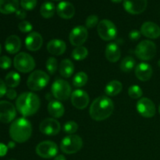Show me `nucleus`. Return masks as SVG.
Returning <instances> with one entry per match:
<instances>
[{
    "label": "nucleus",
    "instance_id": "obj_1",
    "mask_svg": "<svg viewBox=\"0 0 160 160\" xmlns=\"http://www.w3.org/2000/svg\"><path fill=\"white\" fill-rule=\"evenodd\" d=\"M114 109L113 102L107 96H100L95 98L89 109L91 117L96 121L106 120L112 115Z\"/></svg>",
    "mask_w": 160,
    "mask_h": 160
},
{
    "label": "nucleus",
    "instance_id": "obj_2",
    "mask_svg": "<svg viewBox=\"0 0 160 160\" xmlns=\"http://www.w3.org/2000/svg\"><path fill=\"white\" fill-rule=\"evenodd\" d=\"M40 98L32 92H24L19 95L16 101L17 110L23 117H30L38 112L40 108Z\"/></svg>",
    "mask_w": 160,
    "mask_h": 160
},
{
    "label": "nucleus",
    "instance_id": "obj_3",
    "mask_svg": "<svg viewBox=\"0 0 160 160\" xmlns=\"http://www.w3.org/2000/svg\"><path fill=\"white\" fill-rule=\"evenodd\" d=\"M32 127L28 120L21 117L12 123L9 128L10 138L17 143H23L31 138Z\"/></svg>",
    "mask_w": 160,
    "mask_h": 160
},
{
    "label": "nucleus",
    "instance_id": "obj_4",
    "mask_svg": "<svg viewBox=\"0 0 160 160\" xmlns=\"http://www.w3.org/2000/svg\"><path fill=\"white\" fill-rule=\"evenodd\" d=\"M49 82V76L45 72L38 70L30 74L28 77L27 84L28 88L31 90L38 92L45 88Z\"/></svg>",
    "mask_w": 160,
    "mask_h": 160
},
{
    "label": "nucleus",
    "instance_id": "obj_5",
    "mask_svg": "<svg viewBox=\"0 0 160 160\" xmlns=\"http://www.w3.org/2000/svg\"><path fill=\"white\" fill-rule=\"evenodd\" d=\"M135 54L141 60H150L156 54V44L149 40L142 41L136 46Z\"/></svg>",
    "mask_w": 160,
    "mask_h": 160
},
{
    "label": "nucleus",
    "instance_id": "obj_6",
    "mask_svg": "<svg viewBox=\"0 0 160 160\" xmlns=\"http://www.w3.org/2000/svg\"><path fill=\"white\" fill-rule=\"evenodd\" d=\"M83 146V140L76 134H70L62 140L60 148L66 154H74L79 152Z\"/></svg>",
    "mask_w": 160,
    "mask_h": 160
},
{
    "label": "nucleus",
    "instance_id": "obj_7",
    "mask_svg": "<svg viewBox=\"0 0 160 160\" xmlns=\"http://www.w3.org/2000/svg\"><path fill=\"white\" fill-rule=\"evenodd\" d=\"M53 96L60 101H66L71 96V87L67 81L57 79L53 82L51 88Z\"/></svg>",
    "mask_w": 160,
    "mask_h": 160
},
{
    "label": "nucleus",
    "instance_id": "obj_8",
    "mask_svg": "<svg viewBox=\"0 0 160 160\" xmlns=\"http://www.w3.org/2000/svg\"><path fill=\"white\" fill-rule=\"evenodd\" d=\"M14 67L21 73H29L35 67L34 59L31 55L26 52H20L13 59Z\"/></svg>",
    "mask_w": 160,
    "mask_h": 160
},
{
    "label": "nucleus",
    "instance_id": "obj_9",
    "mask_svg": "<svg viewBox=\"0 0 160 160\" xmlns=\"http://www.w3.org/2000/svg\"><path fill=\"white\" fill-rule=\"evenodd\" d=\"M97 31L102 40L111 41L117 37V29L116 25L109 20H102L97 26Z\"/></svg>",
    "mask_w": 160,
    "mask_h": 160
},
{
    "label": "nucleus",
    "instance_id": "obj_10",
    "mask_svg": "<svg viewBox=\"0 0 160 160\" xmlns=\"http://www.w3.org/2000/svg\"><path fill=\"white\" fill-rule=\"evenodd\" d=\"M36 153L44 159H51L58 153V146L52 141L42 142L36 147Z\"/></svg>",
    "mask_w": 160,
    "mask_h": 160
},
{
    "label": "nucleus",
    "instance_id": "obj_11",
    "mask_svg": "<svg viewBox=\"0 0 160 160\" xmlns=\"http://www.w3.org/2000/svg\"><path fill=\"white\" fill-rule=\"evenodd\" d=\"M138 112L145 118H152L156 115V106L151 99L148 98H142L138 101L136 105Z\"/></svg>",
    "mask_w": 160,
    "mask_h": 160
},
{
    "label": "nucleus",
    "instance_id": "obj_12",
    "mask_svg": "<svg viewBox=\"0 0 160 160\" xmlns=\"http://www.w3.org/2000/svg\"><path fill=\"white\" fill-rule=\"evenodd\" d=\"M88 33L87 28L84 26H77L70 31L69 40L73 46H81L87 41Z\"/></svg>",
    "mask_w": 160,
    "mask_h": 160
},
{
    "label": "nucleus",
    "instance_id": "obj_13",
    "mask_svg": "<svg viewBox=\"0 0 160 160\" xmlns=\"http://www.w3.org/2000/svg\"><path fill=\"white\" fill-rule=\"evenodd\" d=\"M16 115V109L12 103L7 101L0 102V121L2 123H10L14 120Z\"/></svg>",
    "mask_w": 160,
    "mask_h": 160
},
{
    "label": "nucleus",
    "instance_id": "obj_14",
    "mask_svg": "<svg viewBox=\"0 0 160 160\" xmlns=\"http://www.w3.org/2000/svg\"><path fill=\"white\" fill-rule=\"evenodd\" d=\"M61 126L59 121L53 118H46L41 122L39 125V130L45 135L53 136L59 134Z\"/></svg>",
    "mask_w": 160,
    "mask_h": 160
},
{
    "label": "nucleus",
    "instance_id": "obj_15",
    "mask_svg": "<svg viewBox=\"0 0 160 160\" xmlns=\"http://www.w3.org/2000/svg\"><path fill=\"white\" fill-rule=\"evenodd\" d=\"M71 102L75 108L78 109H84L88 106L89 95L81 89H77L71 94Z\"/></svg>",
    "mask_w": 160,
    "mask_h": 160
},
{
    "label": "nucleus",
    "instance_id": "obj_16",
    "mask_svg": "<svg viewBox=\"0 0 160 160\" xmlns=\"http://www.w3.org/2000/svg\"><path fill=\"white\" fill-rule=\"evenodd\" d=\"M147 0H124L123 8L129 13L137 15L143 12L146 9Z\"/></svg>",
    "mask_w": 160,
    "mask_h": 160
},
{
    "label": "nucleus",
    "instance_id": "obj_17",
    "mask_svg": "<svg viewBox=\"0 0 160 160\" xmlns=\"http://www.w3.org/2000/svg\"><path fill=\"white\" fill-rule=\"evenodd\" d=\"M43 44V38L39 33L31 32L25 39V45L29 51L35 52L40 49Z\"/></svg>",
    "mask_w": 160,
    "mask_h": 160
},
{
    "label": "nucleus",
    "instance_id": "obj_18",
    "mask_svg": "<svg viewBox=\"0 0 160 160\" xmlns=\"http://www.w3.org/2000/svg\"><path fill=\"white\" fill-rule=\"evenodd\" d=\"M141 33L148 38L156 39L160 37V28L153 22L147 21L141 27Z\"/></svg>",
    "mask_w": 160,
    "mask_h": 160
},
{
    "label": "nucleus",
    "instance_id": "obj_19",
    "mask_svg": "<svg viewBox=\"0 0 160 160\" xmlns=\"http://www.w3.org/2000/svg\"><path fill=\"white\" fill-rule=\"evenodd\" d=\"M56 12L61 18L69 20L74 16L75 8L72 3L63 1L58 4L56 7Z\"/></svg>",
    "mask_w": 160,
    "mask_h": 160
},
{
    "label": "nucleus",
    "instance_id": "obj_20",
    "mask_svg": "<svg viewBox=\"0 0 160 160\" xmlns=\"http://www.w3.org/2000/svg\"><path fill=\"white\" fill-rule=\"evenodd\" d=\"M152 73L151 65L146 62H141L135 67V75L141 81H148L152 76Z\"/></svg>",
    "mask_w": 160,
    "mask_h": 160
},
{
    "label": "nucleus",
    "instance_id": "obj_21",
    "mask_svg": "<svg viewBox=\"0 0 160 160\" xmlns=\"http://www.w3.org/2000/svg\"><path fill=\"white\" fill-rule=\"evenodd\" d=\"M67 48L65 42L60 39H52L47 44V50L53 56H60L63 54Z\"/></svg>",
    "mask_w": 160,
    "mask_h": 160
},
{
    "label": "nucleus",
    "instance_id": "obj_22",
    "mask_svg": "<svg viewBox=\"0 0 160 160\" xmlns=\"http://www.w3.org/2000/svg\"><path fill=\"white\" fill-rule=\"evenodd\" d=\"M21 48V41L17 35H10L6 38L5 48L9 54H16Z\"/></svg>",
    "mask_w": 160,
    "mask_h": 160
},
{
    "label": "nucleus",
    "instance_id": "obj_23",
    "mask_svg": "<svg viewBox=\"0 0 160 160\" xmlns=\"http://www.w3.org/2000/svg\"><path fill=\"white\" fill-rule=\"evenodd\" d=\"M105 54H106V57L108 61H109L110 62H117L120 59L121 52H120V47L118 46V45L112 42L106 45Z\"/></svg>",
    "mask_w": 160,
    "mask_h": 160
},
{
    "label": "nucleus",
    "instance_id": "obj_24",
    "mask_svg": "<svg viewBox=\"0 0 160 160\" xmlns=\"http://www.w3.org/2000/svg\"><path fill=\"white\" fill-rule=\"evenodd\" d=\"M48 112L53 118H59L62 117L65 109L62 103L58 100H51L48 105Z\"/></svg>",
    "mask_w": 160,
    "mask_h": 160
},
{
    "label": "nucleus",
    "instance_id": "obj_25",
    "mask_svg": "<svg viewBox=\"0 0 160 160\" xmlns=\"http://www.w3.org/2000/svg\"><path fill=\"white\" fill-rule=\"evenodd\" d=\"M19 9L18 0H0V12L11 14Z\"/></svg>",
    "mask_w": 160,
    "mask_h": 160
},
{
    "label": "nucleus",
    "instance_id": "obj_26",
    "mask_svg": "<svg viewBox=\"0 0 160 160\" xmlns=\"http://www.w3.org/2000/svg\"><path fill=\"white\" fill-rule=\"evenodd\" d=\"M59 73L64 78H69L74 72V65L70 59H64L60 62L59 67Z\"/></svg>",
    "mask_w": 160,
    "mask_h": 160
},
{
    "label": "nucleus",
    "instance_id": "obj_27",
    "mask_svg": "<svg viewBox=\"0 0 160 160\" xmlns=\"http://www.w3.org/2000/svg\"><path fill=\"white\" fill-rule=\"evenodd\" d=\"M122 89H123L122 83L117 80H113L106 84L105 88V92L108 96H116L121 92Z\"/></svg>",
    "mask_w": 160,
    "mask_h": 160
},
{
    "label": "nucleus",
    "instance_id": "obj_28",
    "mask_svg": "<svg viewBox=\"0 0 160 160\" xmlns=\"http://www.w3.org/2000/svg\"><path fill=\"white\" fill-rule=\"evenodd\" d=\"M56 9V6L52 2H45L41 6L40 13L44 18L49 19L54 16Z\"/></svg>",
    "mask_w": 160,
    "mask_h": 160
},
{
    "label": "nucleus",
    "instance_id": "obj_29",
    "mask_svg": "<svg viewBox=\"0 0 160 160\" xmlns=\"http://www.w3.org/2000/svg\"><path fill=\"white\" fill-rule=\"evenodd\" d=\"M20 76L15 71H11L8 73L5 78V83L9 88H14L20 84Z\"/></svg>",
    "mask_w": 160,
    "mask_h": 160
},
{
    "label": "nucleus",
    "instance_id": "obj_30",
    "mask_svg": "<svg viewBox=\"0 0 160 160\" xmlns=\"http://www.w3.org/2000/svg\"><path fill=\"white\" fill-rule=\"evenodd\" d=\"M135 59L132 56H126L125 58H123V60L120 62V67L122 71L128 73V72L131 71L135 67Z\"/></svg>",
    "mask_w": 160,
    "mask_h": 160
},
{
    "label": "nucleus",
    "instance_id": "obj_31",
    "mask_svg": "<svg viewBox=\"0 0 160 160\" xmlns=\"http://www.w3.org/2000/svg\"><path fill=\"white\" fill-rule=\"evenodd\" d=\"M88 55V51L87 48L84 46H78L76 47L74 49L72 52V58L77 61L83 60L85 59Z\"/></svg>",
    "mask_w": 160,
    "mask_h": 160
},
{
    "label": "nucleus",
    "instance_id": "obj_32",
    "mask_svg": "<svg viewBox=\"0 0 160 160\" xmlns=\"http://www.w3.org/2000/svg\"><path fill=\"white\" fill-rule=\"evenodd\" d=\"M88 75L84 72H79L75 74L73 79V84L77 88H81L85 85L88 82Z\"/></svg>",
    "mask_w": 160,
    "mask_h": 160
},
{
    "label": "nucleus",
    "instance_id": "obj_33",
    "mask_svg": "<svg viewBox=\"0 0 160 160\" xmlns=\"http://www.w3.org/2000/svg\"><path fill=\"white\" fill-rule=\"evenodd\" d=\"M128 95L134 99L140 98L143 95V91L138 85H132L128 88Z\"/></svg>",
    "mask_w": 160,
    "mask_h": 160
},
{
    "label": "nucleus",
    "instance_id": "obj_34",
    "mask_svg": "<svg viewBox=\"0 0 160 160\" xmlns=\"http://www.w3.org/2000/svg\"><path fill=\"white\" fill-rule=\"evenodd\" d=\"M46 70L50 74H54L58 68L57 60L54 57H49L46 61Z\"/></svg>",
    "mask_w": 160,
    "mask_h": 160
},
{
    "label": "nucleus",
    "instance_id": "obj_35",
    "mask_svg": "<svg viewBox=\"0 0 160 160\" xmlns=\"http://www.w3.org/2000/svg\"><path fill=\"white\" fill-rule=\"evenodd\" d=\"M78 125L76 122L74 121H68L63 125V131L64 132L67 134H73L78 131Z\"/></svg>",
    "mask_w": 160,
    "mask_h": 160
},
{
    "label": "nucleus",
    "instance_id": "obj_36",
    "mask_svg": "<svg viewBox=\"0 0 160 160\" xmlns=\"http://www.w3.org/2000/svg\"><path fill=\"white\" fill-rule=\"evenodd\" d=\"M37 0H20V5L24 10H32L37 6Z\"/></svg>",
    "mask_w": 160,
    "mask_h": 160
},
{
    "label": "nucleus",
    "instance_id": "obj_37",
    "mask_svg": "<svg viewBox=\"0 0 160 160\" xmlns=\"http://www.w3.org/2000/svg\"><path fill=\"white\" fill-rule=\"evenodd\" d=\"M98 24V17L96 15H90L85 21L86 28H93Z\"/></svg>",
    "mask_w": 160,
    "mask_h": 160
},
{
    "label": "nucleus",
    "instance_id": "obj_38",
    "mask_svg": "<svg viewBox=\"0 0 160 160\" xmlns=\"http://www.w3.org/2000/svg\"><path fill=\"white\" fill-rule=\"evenodd\" d=\"M18 28L22 33H29L32 31L33 27L30 22L27 21V20H23V21H21L19 23Z\"/></svg>",
    "mask_w": 160,
    "mask_h": 160
},
{
    "label": "nucleus",
    "instance_id": "obj_39",
    "mask_svg": "<svg viewBox=\"0 0 160 160\" xmlns=\"http://www.w3.org/2000/svg\"><path fill=\"white\" fill-rule=\"evenodd\" d=\"M11 64H12V62H11V59L9 57L6 56L0 57V68L1 69L7 70L11 67Z\"/></svg>",
    "mask_w": 160,
    "mask_h": 160
},
{
    "label": "nucleus",
    "instance_id": "obj_40",
    "mask_svg": "<svg viewBox=\"0 0 160 160\" xmlns=\"http://www.w3.org/2000/svg\"><path fill=\"white\" fill-rule=\"evenodd\" d=\"M141 31L138 30H133L129 33V38L132 41H137L141 38Z\"/></svg>",
    "mask_w": 160,
    "mask_h": 160
},
{
    "label": "nucleus",
    "instance_id": "obj_41",
    "mask_svg": "<svg viewBox=\"0 0 160 160\" xmlns=\"http://www.w3.org/2000/svg\"><path fill=\"white\" fill-rule=\"evenodd\" d=\"M6 92H7V88H6V83L2 80L0 79V98L6 95Z\"/></svg>",
    "mask_w": 160,
    "mask_h": 160
},
{
    "label": "nucleus",
    "instance_id": "obj_42",
    "mask_svg": "<svg viewBox=\"0 0 160 160\" xmlns=\"http://www.w3.org/2000/svg\"><path fill=\"white\" fill-rule=\"evenodd\" d=\"M6 95L8 98H9V99L13 100L17 98V92H16L14 89L9 88L8 89L7 92H6Z\"/></svg>",
    "mask_w": 160,
    "mask_h": 160
},
{
    "label": "nucleus",
    "instance_id": "obj_43",
    "mask_svg": "<svg viewBox=\"0 0 160 160\" xmlns=\"http://www.w3.org/2000/svg\"><path fill=\"white\" fill-rule=\"evenodd\" d=\"M16 16H17V17L18 19L23 20V19H24L27 17L26 10H24V9H18L16 12Z\"/></svg>",
    "mask_w": 160,
    "mask_h": 160
},
{
    "label": "nucleus",
    "instance_id": "obj_44",
    "mask_svg": "<svg viewBox=\"0 0 160 160\" xmlns=\"http://www.w3.org/2000/svg\"><path fill=\"white\" fill-rule=\"evenodd\" d=\"M8 147L4 144L0 143V156H4L7 153Z\"/></svg>",
    "mask_w": 160,
    "mask_h": 160
},
{
    "label": "nucleus",
    "instance_id": "obj_45",
    "mask_svg": "<svg viewBox=\"0 0 160 160\" xmlns=\"http://www.w3.org/2000/svg\"><path fill=\"white\" fill-rule=\"evenodd\" d=\"M54 160H67L66 157L62 155H59V156H57L56 157H55Z\"/></svg>",
    "mask_w": 160,
    "mask_h": 160
},
{
    "label": "nucleus",
    "instance_id": "obj_46",
    "mask_svg": "<svg viewBox=\"0 0 160 160\" xmlns=\"http://www.w3.org/2000/svg\"><path fill=\"white\" fill-rule=\"evenodd\" d=\"M111 1L114 3H120L121 2H123V0H111Z\"/></svg>",
    "mask_w": 160,
    "mask_h": 160
},
{
    "label": "nucleus",
    "instance_id": "obj_47",
    "mask_svg": "<svg viewBox=\"0 0 160 160\" xmlns=\"http://www.w3.org/2000/svg\"><path fill=\"white\" fill-rule=\"evenodd\" d=\"M14 146H15V145H14L13 142H9V148H12V147H14Z\"/></svg>",
    "mask_w": 160,
    "mask_h": 160
},
{
    "label": "nucleus",
    "instance_id": "obj_48",
    "mask_svg": "<svg viewBox=\"0 0 160 160\" xmlns=\"http://www.w3.org/2000/svg\"><path fill=\"white\" fill-rule=\"evenodd\" d=\"M1 52H2V47H1V45H0V54H1Z\"/></svg>",
    "mask_w": 160,
    "mask_h": 160
},
{
    "label": "nucleus",
    "instance_id": "obj_49",
    "mask_svg": "<svg viewBox=\"0 0 160 160\" xmlns=\"http://www.w3.org/2000/svg\"><path fill=\"white\" fill-rule=\"evenodd\" d=\"M158 64H159V66L160 67V60L159 61V62H158Z\"/></svg>",
    "mask_w": 160,
    "mask_h": 160
},
{
    "label": "nucleus",
    "instance_id": "obj_50",
    "mask_svg": "<svg viewBox=\"0 0 160 160\" xmlns=\"http://www.w3.org/2000/svg\"><path fill=\"white\" fill-rule=\"evenodd\" d=\"M159 114H160V106H159Z\"/></svg>",
    "mask_w": 160,
    "mask_h": 160
},
{
    "label": "nucleus",
    "instance_id": "obj_51",
    "mask_svg": "<svg viewBox=\"0 0 160 160\" xmlns=\"http://www.w3.org/2000/svg\"><path fill=\"white\" fill-rule=\"evenodd\" d=\"M55 1H61V0H55Z\"/></svg>",
    "mask_w": 160,
    "mask_h": 160
},
{
    "label": "nucleus",
    "instance_id": "obj_52",
    "mask_svg": "<svg viewBox=\"0 0 160 160\" xmlns=\"http://www.w3.org/2000/svg\"><path fill=\"white\" fill-rule=\"evenodd\" d=\"M9 160H16V159H9Z\"/></svg>",
    "mask_w": 160,
    "mask_h": 160
}]
</instances>
